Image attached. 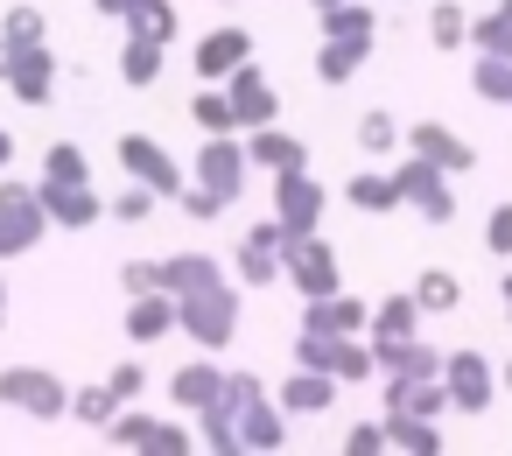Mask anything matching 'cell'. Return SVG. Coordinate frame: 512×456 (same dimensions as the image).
I'll use <instances>...</instances> for the list:
<instances>
[{
  "instance_id": "obj_55",
  "label": "cell",
  "mask_w": 512,
  "mask_h": 456,
  "mask_svg": "<svg viewBox=\"0 0 512 456\" xmlns=\"http://www.w3.org/2000/svg\"><path fill=\"white\" fill-rule=\"evenodd\" d=\"M0 78H8V43H0Z\"/></svg>"
},
{
  "instance_id": "obj_25",
  "label": "cell",
  "mask_w": 512,
  "mask_h": 456,
  "mask_svg": "<svg viewBox=\"0 0 512 456\" xmlns=\"http://www.w3.org/2000/svg\"><path fill=\"white\" fill-rule=\"evenodd\" d=\"M337 372H316V365H295V372H281V386H274V400L288 407V421H309V414H323L330 400H337Z\"/></svg>"
},
{
  "instance_id": "obj_31",
  "label": "cell",
  "mask_w": 512,
  "mask_h": 456,
  "mask_svg": "<svg viewBox=\"0 0 512 456\" xmlns=\"http://www.w3.org/2000/svg\"><path fill=\"white\" fill-rule=\"evenodd\" d=\"M344 204H351V211H365V218L400 211V183H393V169H358V176L344 183Z\"/></svg>"
},
{
  "instance_id": "obj_6",
  "label": "cell",
  "mask_w": 512,
  "mask_h": 456,
  "mask_svg": "<svg viewBox=\"0 0 512 456\" xmlns=\"http://www.w3.org/2000/svg\"><path fill=\"white\" fill-rule=\"evenodd\" d=\"M50 232V211H43V190L36 183H15V176H0V260H22L36 253Z\"/></svg>"
},
{
  "instance_id": "obj_44",
  "label": "cell",
  "mask_w": 512,
  "mask_h": 456,
  "mask_svg": "<svg viewBox=\"0 0 512 456\" xmlns=\"http://www.w3.org/2000/svg\"><path fill=\"white\" fill-rule=\"evenodd\" d=\"M176 211H183V218H190V225H218V218H225V211H232V204H225V197H218V190H204V183H190V190H183V197H176Z\"/></svg>"
},
{
  "instance_id": "obj_10",
  "label": "cell",
  "mask_w": 512,
  "mask_h": 456,
  "mask_svg": "<svg viewBox=\"0 0 512 456\" xmlns=\"http://www.w3.org/2000/svg\"><path fill=\"white\" fill-rule=\"evenodd\" d=\"M190 183L218 190L225 204H239V197H246V183H253L246 134H204V148H197V162H190Z\"/></svg>"
},
{
  "instance_id": "obj_14",
  "label": "cell",
  "mask_w": 512,
  "mask_h": 456,
  "mask_svg": "<svg viewBox=\"0 0 512 456\" xmlns=\"http://www.w3.org/2000/svg\"><path fill=\"white\" fill-rule=\"evenodd\" d=\"M323 211H330V190H323L309 169H288V176H274V218L288 225V239H309V232H323Z\"/></svg>"
},
{
  "instance_id": "obj_29",
  "label": "cell",
  "mask_w": 512,
  "mask_h": 456,
  "mask_svg": "<svg viewBox=\"0 0 512 456\" xmlns=\"http://www.w3.org/2000/svg\"><path fill=\"white\" fill-rule=\"evenodd\" d=\"M386 435H393L400 456H442V449H449V435H442L435 414H400V407H386Z\"/></svg>"
},
{
  "instance_id": "obj_49",
  "label": "cell",
  "mask_w": 512,
  "mask_h": 456,
  "mask_svg": "<svg viewBox=\"0 0 512 456\" xmlns=\"http://www.w3.org/2000/svg\"><path fill=\"white\" fill-rule=\"evenodd\" d=\"M92 8H99L106 22H120V29H127V22H134V15L148 8V0H92Z\"/></svg>"
},
{
  "instance_id": "obj_47",
  "label": "cell",
  "mask_w": 512,
  "mask_h": 456,
  "mask_svg": "<svg viewBox=\"0 0 512 456\" xmlns=\"http://www.w3.org/2000/svg\"><path fill=\"white\" fill-rule=\"evenodd\" d=\"M148 379H155V372H148L141 358H127V365H113V372H106V386H113L120 400H141V393H148Z\"/></svg>"
},
{
  "instance_id": "obj_37",
  "label": "cell",
  "mask_w": 512,
  "mask_h": 456,
  "mask_svg": "<svg viewBox=\"0 0 512 456\" xmlns=\"http://www.w3.org/2000/svg\"><path fill=\"white\" fill-rule=\"evenodd\" d=\"M120 407H127V400H120V393H113L106 379H99V386H78V393H71V421H78V428H113V414H120Z\"/></svg>"
},
{
  "instance_id": "obj_40",
  "label": "cell",
  "mask_w": 512,
  "mask_h": 456,
  "mask_svg": "<svg viewBox=\"0 0 512 456\" xmlns=\"http://www.w3.org/2000/svg\"><path fill=\"white\" fill-rule=\"evenodd\" d=\"M470 50H484V57H512V0H498L491 15L470 22Z\"/></svg>"
},
{
  "instance_id": "obj_9",
  "label": "cell",
  "mask_w": 512,
  "mask_h": 456,
  "mask_svg": "<svg viewBox=\"0 0 512 456\" xmlns=\"http://www.w3.org/2000/svg\"><path fill=\"white\" fill-rule=\"evenodd\" d=\"M113 155H120V169H127L134 183H148L162 204H176V197L190 190V169H183L155 134H120V141H113Z\"/></svg>"
},
{
  "instance_id": "obj_21",
  "label": "cell",
  "mask_w": 512,
  "mask_h": 456,
  "mask_svg": "<svg viewBox=\"0 0 512 456\" xmlns=\"http://www.w3.org/2000/svg\"><path fill=\"white\" fill-rule=\"evenodd\" d=\"M113 71H120V85L155 92V85H162V71H169V43H162V36H148V29H127V36H120Z\"/></svg>"
},
{
  "instance_id": "obj_48",
  "label": "cell",
  "mask_w": 512,
  "mask_h": 456,
  "mask_svg": "<svg viewBox=\"0 0 512 456\" xmlns=\"http://www.w3.org/2000/svg\"><path fill=\"white\" fill-rule=\"evenodd\" d=\"M141 288H162V260H120V295H141Z\"/></svg>"
},
{
  "instance_id": "obj_46",
  "label": "cell",
  "mask_w": 512,
  "mask_h": 456,
  "mask_svg": "<svg viewBox=\"0 0 512 456\" xmlns=\"http://www.w3.org/2000/svg\"><path fill=\"white\" fill-rule=\"evenodd\" d=\"M484 253L491 260H512V204H491L484 211Z\"/></svg>"
},
{
  "instance_id": "obj_19",
  "label": "cell",
  "mask_w": 512,
  "mask_h": 456,
  "mask_svg": "<svg viewBox=\"0 0 512 456\" xmlns=\"http://www.w3.org/2000/svg\"><path fill=\"white\" fill-rule=\"evenodd\" d=\"M36 190H43V211H50L57 232H92V225L106 218V197H99L92 183H43V176H36Z\"/></svg>"
},
{
  "instance_id": "obj_54",
  "label": "cell",
  "mask_w": 512,
  "mask_h": 456,
  "mask_svg": "<svg viewBox=\"0 0 512 456\" xmlns=\"http://www.w3.org/2000/svg\"><path fill=\"white\" fill-rule=\"evenodd\" d=\"M309 8H316V15H330V8H344V0H309Z\"/></svg>"
},
{
  "instance_id": "obj_34",
  "label": "cell",
  "mask_w": 512,
  "mask_h": 456,
  "mask_svg": "<svg viewBox=\"0 0 512 456\" xmlns=\"http://www.w3.org/2000/svg\"><path fill=\"white\" fill-rule=\"evenodd\" d=\"M470 8H463V0H435V8H428V43L442 50V57H456V50H470Z\"/></svg>"
},
{
  "instance_id": "obj_41",
  "label": "cell",
  "mask_w": 512,
  "mask_h": 456,
  "mask_svg": "<svg viewBox=\"0 0 512 456\" xmlns=\"http://www.w3.org/2000/svg\"><path fill=\"white\" fill-rule=\"evenodd\" d=\"M43 183H92V162L78 141H50L43 148Z\"/></svg>"
},
{
  "instance_id": "obj_39",
  "label": "cell",
  "mask_w": 512,
  "mask_h": 456,
  "mask_svg": "<svg viewBox=\"0 0 512 456\" xmlns=\"http://www.w3.org/2000/svg\"><path fill=\"white\" fill-rule=\"evenodd\" d=\"M0 43H8V50H36V43H50V15L22 0V8L0 15Z\"/></svg>"
},
{
  "instance_id": "obj_42",
  "label": "cell",
  "mask_w": 512,
  "mask_h": 456,
  "mask_svg": "<svg viewBox=\"0 0 512 456\" xmlns=\"http://www.w3.org/2000/svg\"><path fill=\"white\" fill-rule=\"evenodd\" d=\"M155 204H162V197H155L148 183H134V176H127V190H120L106 211H113V225H148V218H155Z\"/></svg>"
},
{
  "instance_id": "obj_7",
  "label": "cell",
  "mask_w": 512,
  "mask_h": 456,
  "mask_svg": "<svg viewBox=\"0 0 512 456\" xmlns=\"http://www.w3.org/2000/svg\"><path fill=\"white\" fill-rule=\"evenodd\" d=\"M288 246H295L288 225L267 211V218L239 239V253H232V281H239V288H274V281H288Z\"/></svg>"
},
{
  "instance_id": "obj_45",
  "label": "cell",
  "mask_w": 512,
  "mask_h": 456,
  "mask_svg": "<svg viewBox=\"0 0 512 456\" xmlns=\"http://www.w3.org/2000/svg\"><path fill=\"white\" fill-rule=\"evenodd\" d=\"M127 29H148V36L176 43V36H183V15H176V0H148V8H141V15H134Z\"/></svg>"
},
{
  "instance_id": "obj_38",
  "label": "cell",
  "mask_w": 512,
  "mask_h": 456,
  "mask_svg": "<svg viewBox=\"0 0 512 456\" xmlns=\"http://www.w3.org/2000/svg\"><path fill=\"white\" fill-rule=\"evenodd\" d=\"M470 92H477L484 106H512V57H484V50H477V64H470Z\"/></svg>"
},
{
  "instance_id": "obj_33",
  "label": "cell",
  "mask_w": 512,
  "mask_h": 456,
  "mask_svg": "<svg viewBox=\"0 0 512 456\" xmlns=\"http://www.w3.org/2000/svg\"><path fill=\"white\" fill-rule=\"evenodd\" d=\"M372 344H393V337H421V302H414V288L407 295H386V302H372V330H365Z\"/></svg>"
},
{
  "instance_id": "obj_8",
  "label": "cell",
  "mask_w": 512,
  "mask_h": 456,
  "mask_svg": "<svg viewBox=\"0 0 512 456\" xmlns=\"http://www.w3.org/2000/svg\"><path fill=\"white\" fill-rule=\"evenodd\" d=\"M0 407H15L29 421H64L71 414V386L50 365H8L0 372Z\"/></svg>"
},
{
  "instance_id": "obj_11",
  "label": "cell",
  "mask_w": 512,
  "mask_h": 456,
  "mask_svg": "<svg viewBox=\"0 0 512 456\" xmlns=\"http://www.w3.org/2000/svg\"><path fill=\"white\" fill-rule=\"evenodd\" d=\"M442 386H449V414H491V400H498V365L484 358V351H470V344H456L449 358H442Z\"/></svg>"
},
{
  "instance_id": "obj_28",
  "label": "cell",
  "mask_w": 512,
  "mask_h": 456,
  "mask_svg": "<svg viewBox=\"0 0 512 456\" xmlns=\"http://www.w3.org/2000/svg\"><path fill=\"white\" fill-rule=\"evenodd\" d=\"M351 141H358V155H365V162H393V155L407 148V127L393 120V106H365Z\"/></svg>"
},
{
  "instance_id": "obj_15",
  "label": "cell",
  "mask_w": 512,
  "mask_h": 456,
  "mask_svg": "<svg viewBox=\"0 0 512 456\" xmlns=\"http://www.w3.org/2000/svg\"><path fill=\"white\" fill-rule=\"evenodd\" d=\"M288 288L309 302V295H337L344 288V260H337V246L323 239V232H309V239H295L288 246Z\"/></svg>"
},
{
  "instance_id": "obj_50",
  "label": "cell",
  "mask_w": 512,
  "mask_h": 456,
  "mask_svg": "<svg viewBox=\"0 0 512 456\" xmlns=\"http://www.w3.org/2000/svg\"><path fill=\"white\" fill-rule=\"evenodd\" d=\"M498 309H505V323H512V267L498 274Z\"/></svg>"
},
{
  "instance_id": "obj_18",
  "label": "cell",
  "mask_w": 512,
  "mask_h": 456,
  "mask_svg": "<svg viewBox=\"0 0 512 456\" xmlns=\"http://www.w3.org/2000/svg\"><path fill=\"white\" fill-rule=\"evenodd\" d=\"M225 92H232L239 134H253V127H274V120H281V92H274V78L260 71V57H253V64H239V71L225 78Z\"/></svg>"
},
{
  "instance_id": "obj_43",
  "label": "cell",
  "mask_w": 512,
  "mask_h": 456,
  "mask_svg": "<svg viewBox=\"0 0 512 456\" xmlns=\"http://www.w3.org/2000/svg\"><path fill=\"white\" fill-rule=\"evenodd\" d=\"M337 449H344V456H386L393 435H386V421H351V428L337 435Z\"/></svg>"
},
{
  "instance_id": "obj_23",
  "label": "cell",
  "mask_w": 512,
  "mask_h": 456,
  "mask_svg": "<svg viewBox=\"0 0 512 456\" xmlns=\"http://www.w3.org/2000/svg\"><path fill=\"white\" fill-rule=\"evenodd\" d=\"M302 330L365 337V330H372V302H358L351 288H337V295H309V302H302Z\"/></svg>"
},
{
  "instance_id": "obj_1",
  "label": "cell",
  "mask_w": 512,
  "mask_h": 456,
  "mask_svg": "<svg viewBox=\"0 0 512 456\" xmlns=\"http://www.w3.org/2000/svg\"><path fill=\"white\" fill-rule=\"evenodd\" d=\"M323 29H316V85H351L365 64H372V50H379V8L372 0H344V8H330V15H316Z\"/></svg>"
},
{
  "instance_id": "obj_51",
  "label": "cell",
  "mask_w": 512,
  "mask_h": 456,
  "mask_svg": "<svg viewBox=\"0 0 512 456\" xmlns=\"http://www.w3.org/2000/svg\"><path fill=\"white\" fill-rule=\"evenodd\" d=\"M8 162H15V134L0 127V176H8Z\"/></svg>"
},
{
  "instance_id": "obj_16",
  "label": "cell",
  "mask_w": 512,
  "mask_h": 456,
  "mask_svg": "<svg viewBox=\"0 0 512 456\" xmlns=\"http://www.w3.org/2000/svg\"><path fill=\"white\" fill-rule=\"evenodd\" d=\"M57 50L36 43V50H8V78H0V92H8L15 106H50L57 99Z\"/></svg>"
},
{
  "instance_id": "obj_36",
  "label": "cell",
  "mask_w": 512,
  "mask_h": 456,
  "mask_svg": "<svg viewBox=\"0 0 512 456\" xmlns=\"http://www.w3.org/2000/svg\"><path fill=\"white\" fill-rule=\"evenodd\" d=\"M190 120H197V134H239V113H232V92L225 85L190 92Z\"/></svg>"
},
{
  "instance_id": "obj_13",
  "label": "cell",
  "mask_w": 512,
  "mask_h": 456,
  "mask_svg": "<svg viewBox=\"0 0 512 456\" xmlns=\"http://www.w3.org/2000/svg\"><path fill=\"white\" fill-rule=\"evenodd\" d=\"M246 386H253V372H225V393L190 414V421H197V449H211V456H246V449H239V400H246Z\"/></svg>"
},
{
  "instance_id": "obj_3",
  "label": "cell",
  "mask_w": 512,
  "mask_h": 456,
  "mask_svg": "<svg viewBox=\"0 0 512 456\" xmlns=\"http://www.w3.org/2000/svg\"><path fill=\"white\" fill-rule=\"evenodd\" d=\"M393 183H400V204L421 218V225H456V176L449 169H435V162H421L414 148H400L393 155Z\"/></svg>"
},
{
  "instance_id": "obj_30",
  "label": "cell",
  "mask_w": 512,
  "mask_h": 456,
  "mask_svg": "<svg viewBox=\"0 0 512 456\" xmlns=\"http://www.w3.org/2000/svg\"><path fill=\"white\" fill-rule=\"evenodd\" d=\"M232 267L218 260V253H169L162 260V288L169 295H197V288H211V281H225Z\"/></svg>"
},
{
  "instance_id": "obj_32",
  "label": "cell",
  "mask_w": 512,
  "mask_h": 456,
  "mask_svg": "<svg viewBox=\"0 0 512 456\" xmlns=\"http://www.w3.org/2000/svg\"><path fill=\"white\" fill-rule=\"evenodd\" d=\"M386 407H400V414H449V386H442V372H428V379H386Z\"/></svg>"
},
{
  "instance_id": "obj_27",
  "label": "cell",
  "mask_w": 512,
  "mask_h": 456,
  "mask_svg": "<svg viewBox=\"0 0 512 456\" xmlns=\"http://www.w3.org/2000/svg\"><path fill=\"white\" fill-rule=\"evenodd\" d=\"M379 351V379H428V372H442V344H428V337H393V344H372Z\"/></svg>"
},
{
  "instance_id": "obj_4",
  "label": "cell",
  "mask_w": 512,
  "mask_h": 456,
  "mask_svg": "<svg viewBox=\"0 0 512 456\" xmlns=\"http://www.w3.org/2000/svg\"><path fill=\"white\" fill-rule=\"evenodd\" d=\"M176 302H183V337L197 351H225L239 337V281L232 274L211 281V288H197V295H176Z\"/></svg>"
},
{
  "instance_id": "obj_22",
  "label": "cell",
  "mask_w": 512,
  "mask_h": 456,
  "mask_svg": "<svg viewBox=\"0 0 512 456\" xmlns=\"http://www.w3.org/2000/svg\"><path fill=\"white\" fill-rule=\"evenodd\" d=\"M407 148H414L421 162L449 169V176H470V169H477V148H470L456 127H442V120H414V127H407Z\"/></svg>"
},
{
  "instance_id": "obj_35",
  "label": "cell",
  "mask_w": 512,
  "mask_h": 456,
  "mask_svg": "<svg viewBox=\"0 0 512 456\" xmlns=\"http://www.w3.org/2000/svg\"><path fill=\"white\" fill-rule=\"evenodd\" d=\"M414 302H421V316H456L463 309V281L449 267H421L414 274Z\"/></svg>"
},
{
  "instance_id": "obj_20",
  "label": "cell",
  "mask_w": 512,
  "mask_h": 456,
  "mask_svg": "<svg viewBox=\"0 0 512 456\" xmlns=\"http://www.w3.org/2000/svg\"><path fill=\"white\" fill-rule=\"evenodd\" d=\"M120 330H127L134 344H162L169 330H183V302H176L169 288H141V295H127Z\"/></svg>"
},
{
  "instance_id": "obj_2",
  "label": "cell",
  "mask_w": 512,
  "mask_h": 456,
  "mask_svg": "<svg viewBox=\"0 0 512 456\" xmlns=\"http://www.w3.org/2000/svg\"><path fill=\"white\" fill-rule=\"evenodd\" d=\"M99 442H106V449H134V456H190V449H197V421L183 428V421H162V414H148L141 400H127V407L113 414V428H99Z\"/></svg>"
},
{
  "instance_id": "obj_17",
  "label": "cell",
  "mask_w": 512,
  "mask_h": 456,
  "mask_svg": "<svg viewBox=\"0 0 512 456\" xmlns=\"http://www.w3.org/2000/svg\"><path fill=\"white\" fill-rule=\"evenodd\" d=\"M239 64H253V29H211V36H197V50H190V71H197V85H225Z\"/></svg>"
},
{
  "instance_id": "obj_24",
  "label": "cell",
  "mask_w": 512,
  "mask_h": 456,
  "mask_svg": "<svg viewBox=\"0 0 512 456\" xmlns=\"http://www.w3.org/2000/svg\"><path fill=\"white\" fill-rule=\"evenodd\" d=\"M218 393H225V365H218V351H197L190 365L169 372V407H176V414H197V407L218 400Z\"/></svg>"
},
{
  "instance_id": "obj_26",
  "label": "cell",
  "mask_w": 512,
  "mask_h": 456,
  "mask_svg": "<svg viewBox=\"0 0 512 456\" xmlns=\"http://www.w3.org/2000/svg\"><path fill=\"white\" fill-rule=\"evenodd\" d=\"M246 155H253V169H267V176L309 169V141H295L281 120H274V127H253V134H246Z\"/></svg>"
},
{
  "instance_id": "obj_12",
  "label": "cell",
  "mask_w": 512,
  "mask_h": 456,
  "mask_svg": "<svg viewBox=\"0 0 512 456\" xmlns=\"http://www.w3.org/2000/svg\"><path fill=\"white\" fill-rule=\"evenodd\" d=\"M239 449H246V456H281V449H288V407L267 393L260 372H253V386H246V400H239Z\"/></svg>"
},
{
  "instance_id": "obj_53",
  "label": "cell",
  "mask_w": 512,
  "mask_h": 456,
  "mask_svg": "<svg viewBox=\"0 0 512 456\" xmlns=\"http://www.w3.org/2000/svg\"><path fill=\"white\" fill-rule=\"evenodd\" d=\"M498 386H505V393H512V358H505V365H498Z\"/></svg>"
},
{
  "instance_id": "obj_52",
  "label": "cell",
  "mask_w": 512,
  "mask_h": 456,
  "mask_svg": "<svg viewBox=\"0 0 512 456\" xmlns=\"http://www.w3.org/2000/svg\"><path fill=\"white\" fill-rule=\"evenodd\" d=\"M8 309H15V295H8V274H0V330H8Z\"/></svg>"
},
{
  "instance_id": "obj_5",
  "label": "cell",
  "mask_w": 512,
  "mask_h": 456,
  "mask_svg": "<svg viewBox=\"0 0 512 456\" xmlns=\"http://www.w3.org/2000/svg\"><path fill=\"white\" fill-rule=\"evenodd\" d=\"M295 365L337 372L344 386H358V379H379V351H372V337H330V330H295Z\"/></svg>"
}]
</instances>
